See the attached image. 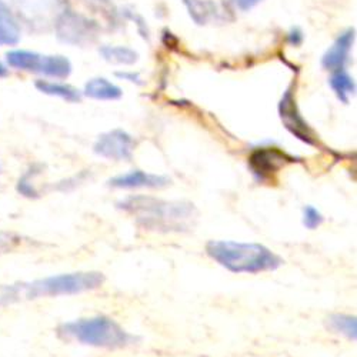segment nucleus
<instances>
[{
    "label": "nucleus",
    "instance_id": "nucleus-1",
    "mask_svg": "<svg viewBox=\"0 0 357 357\" xmlns=\"http://www.w3.org/2000/svg\"><path fill=\"white\" fill-rule=\"evenodd\" d=\"M117 209L132 216L140 229L149 231L185 233L197 220V209L186 200H163L137 195L119 202Z\"/></svg>",
    "mask_w": 357,
    "mask_h": 357
},
{
    "label": "nucleus",
    "instance_id": "nucleus-2",
    "mask_svg": "<svg viewBox=\"0 0 357 357\" xmlns=\"http://www.w3.org/2000/svg\"><path fill=\"white\" fill-rule=\"evenodd\" d=\"M105 282V276L99 272H75L49 276L33 282L0 283V296L3 307L16 303L42 299V297L75 296L84 291L99 289Z\"/></svg>",
    "mask_w": 357,
    "mask_h": 357
},
{
    "label": "nucleus",
    "instance_id": "nucleus-3",
    "mask_svg": "<svg viewBox=\"0 0 357 357\" xmlns=\"http://www.w3.org/2000/svg\"><path fill=\"white\" fill-rule=\"evenodd\" d=\"M206 253L226 271L237 275L273 272L283 264L280 256L260 243L211 241L206 245Z\"/></svg>",
    "mask_w": 357,
    "mask_h": 357
},
{
    "label": "nucleus",
    "instance_id": "nucleus-4",
    "mask_svg": "<svg viewBox=\"0 0 357 357\" xmlns=\"http://www.w3.org/2000/svg\"><path fill=\"white\" fill-rule=\"evenodd\" d=\"M57 333L65 340L100 349H123L133 344L137 337L107 316H93L63 323Z\"/></svg>",
    "mask_w": 357,
    "mask_h": 357
},
{
    "label": "nucleus",
    "instance_id": "nucleus-5",
    "mask_svg": "<svg viewBox=\"0 0 357 357\" xmlns=\"http://www.w3.org/2000/svg\"><path fill=\"white\" fill-rule=\"evenodd\" d=\"M296 159L278 147H259L249 158V169L259 185L272 186L278 174Z\"/></svg>",
    "mask_w": 357,
    "mask_h": 357
},
{
    "label": "nucleus",
    "instance_id": "nucleus-6",
    "mask_svg": "<svg viewBox=\"0 0 357 357\" xmlns=\"http://www.w3.org/2000/svg\"><path fill=\"white\" fill-rule=\"evenodd\" d=\"M133 137L121 129H114L100 135L93 146V151L98 156L114 162L130 160L133 156Z\"/></svg>",
    "mask_w": 357,
    "mask_h": 357
},
{
    "label": "nucleus",
    "instance_id": "nucleus-7",
    "mask_svg": "<svg viewBox=\"0 0 357 357\" xmlns=\"http://www.w3.org/2000/svg\"><path fill=\"white\" fill-rule=\"evenodd\" d=\"M294 99L291 92H286L284 98L280 102V117L283 123L286 125L287 130L296 136L299 140L310 144V146H316L317 144V139L314 137L312 129L307 126V123L305 122V119L302 117V114L297 112V107L294 105Z\"/></svg>",
    "mask_w": 357,
    "mask_h": 357
},
{
    "label": "nucleus",
    "instance_id": "nucleus-8",
    "mask_svg": "<svg viewBox=\"0 0 357 357\" xmlns=\"http://www.w3.org/2000/svg\"><path fill=\"white\" fill-rule=\"evenodd\" d=\"M169 185V177L146 173L143 170H132L125 174H119L109 181V186L114 189H163Z\"/></svg>",
    "mask_w": 357,
    "mask_h": 357
},
{
    "label": "nucleus",
    "instance_id": "nucleus-9",
    "mask_svg": "<svg viewBox=\"0 0 357 357\" xmlns=\"http://www.w3.org/2000/svg\"><path fill=\"white\" fill-rule=\"evenodd\" d=\"M354 39V32L347 31L343 35H340L336 42L331 46V49L327 50L321 59V65L324 69L332 70V72H339L343 70V66L347 61L349 52L351 49Z\"/></svg>",
    "mask_w": 357,
    "mask_h": 357
},
{
    "label": "nucleus",
    "instance_id": "nucleus-10",
    "mask_svg": "<svg viewBox=\"0 0 357 357\" xmlns=\"http://www.w3.org/2000/svg\"><path fill=\"white\" fill-rule=\"evenodd\" d=\"M6 61L8 65L13 69L42 73L45 56L29 50H12L6 53Z\"/></svg>",
    "mask_w": 357,
    "mask_h": 357
},
{
    "label": "nucleus",
    "instance_id": "nucleus-11",
    "mask_svg": "<svg viewBox=\"0 0 357 357\" xmlns=\"http://www.w3.org/2000/svg\"><path fill=\"white\" fill-rule=\"evenodd\" d=\"M84 95L96 100H117L122 96L121 87H117L105 77L89 80L84 86Z\"/></svg>",
    "mask_w": 357,
    "mask_h": 357
},
{
    "label": "nucleus",
    "instance_id": "nucleus-12",
    "mask_svg": "<svg viewBox=\"0 0 357 357\" xmlns=\"http://www.w3.org/2000/svg\"><path fill=\"white\" fill-rule=\"evenodd\" d=\"M20 40V29L9 8L0 0V46H15Z\"/></svg>",
    "mask_w": 357,
    "mask_h": 357
},
{
    "label": "nucleus",
    "instance_id": "nucleus-13",
    "mask_svg": "<svg viewBox=\"0 0 357 357\" xmlns=\"http://www.w3.org/2000/svg\"><path fill=\"white\" fill-rule=\"evenodd\" d=\"M327 326L332 332L342 335L351 342H354L357 337V320L354 316L335 313L327 319Z\"/></svg>",
    "mask_w": 357,
    "mask_h": 357
},
{
    "label": "nucleus",
    "instance_id": "nucleus-14",
    "mask_svg": "<svg viewBox=\"0 0 357 357\" xmlns=\"http://www.w3.org/2000/svg\"><path fill=\"white\" fill-rule=\"evenodd\" d=\"M36 87L42 93H46V95L59 96L68 102H80L79 91L69 84L53 83V82H47V80H38Z\"/></svg>",
    "mask_w": 357,
    "mask_h": 357
},
{
    "label": "nucleus",
    "instance_id": "nucleus-15",
    "mask_svg": "<svg viewBox=\"0 0 357 357\" xmlns=\"http://www.w3.org/2000/svg\"><path fill=\"white\" fill-rule=\"evenodd\" d=\"M72 72V65L65 56H45L42 73L45 76L66 79Z\"/></svg>",
    "mask_w": 357,
    "mask_h": 357
},
{
    "label": "nucleus",
    "instance_id": "nucleus-16",
    "mask_svg": "<svg viewBox=\"0 0 357 357\" xmlns=\"http://www.w3.org/2000/svg\"><path fill=\"white\" fill-rule=\"evenodd\" d=\"M105 61L114 65H133L137 61V53L123 46H106L100 50Z\"/></svg>",
    "mask_w": 357,
    "mask_h": 357
},
{
    "label": "nucleus",
    "instance_id": "nucleus-17",
    "mask_svg": "<svg viewBox=\"0 0 357 357\" xmlns=\"http://www.w3.org/2000/svg\"><path fill=\"white\" fill-rule=\"evenodd\" d=\"M331 84H332V89L335 91V93L337 95V98L344 103L347 102L349 96L354 92L353 79L343 70L335 72V75L331 79Z\"/></svg>",
    "mask_w": 357,
    "mask_h": 357
},
{
    "label": "nucleus",
    "instance_id": "nucleus-18",
    "mask_svg": "<svg viewBox=\"0 0 357 357\" xmlns=\"http://www.w3.org/2000/svg\"><path fill=\"white\" fill-rule=\"evenodd\" d=\"M22 245V237L9 233V231H0V255L10 253L16 250Z\"/></svg>",
    "mask_w": 357,
    "mask_h": 357
},
{
    "label": "nucleus",
    "instance_id": "nucleus-19",
    "mask_svg": "<svg viewBox=\"0 0 357 357\" xmlns=\"http://www.w3.org/2000/svg\"><path fill=\"white\" fill-rule=\"evenodd\" d=\"M324 218L313 206H306L303 209V225L309 230H314L321 226Z\"/></svg>",
    "mask_w": 357,
    "mask_h": 357
},
{
    "label": "nucleus",
    "instance_id": "nucleus-20",
    "mask_svg": "<svg viewBox=\"0 0 357 357\" xmlns=\"http://www.w3.org/2000/svg\"><path fill=\"white\" fill-rule=\"evenodd\" d=\"M233 2L236 3V6L242 9V10H249L252 9L253 6H256L260 0H233Z\"/></svg>",
    "mask_w": 357,
    "mask_h": 357
},
{
    "label": "nucleus",
    "instance_id": "nucleus-21",
    "mask_svg": "<svg viewBox=\"0 0 357 357\" xmlns=\"http://www.w3.org/2000/svg\"><path fill=\"white\" fill-rule=\"evenodd\" d=\"M8 76H9V69L2 62H0V79L8 77Z\"/></svg>",
    "mask_w": 357,
    "mask_h": 357
},
{
    "label": "nucleus",
    "instance_id": "nucleus-22",
    "mask_svg": "<svg viewBox=\"0 0 357 357\" xmlns=\"http://www.w3.org/2000/svg\"><path fill=\"white\" fill-rule=\"evenodd\" d=\"M0 173H2V170H0Z\"/></svg>",
    "mask_w": 357,
    "mask_h": 357
}]
</instances>
